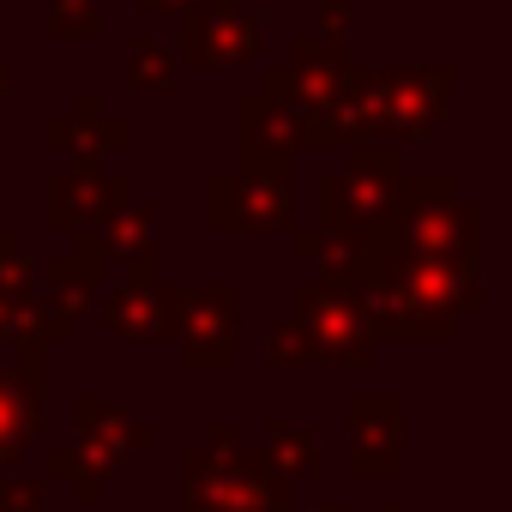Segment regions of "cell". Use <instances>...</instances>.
<instances>
[{
    "instance_id": "10",
    "label": "cell",
    "mask_w": 512,
    "mask_h": 512,
    "mask_svg": "<svg viewBox=\"0 0 512 512\" xmlns=\"http://www.w3.org/2000/svg\"><path fill=\"white\" fill-rule=\"evenodd\" d=\"M380 512H398V506H392V500H386V506H380Z\"/></svg>"
},
{
    "instance_id": "6",
    "label": "cell",
    "mask_w": 512,
    "mask_h": 512,
    "mask_svg": "<svg viewBox=\"0 0 512 512\" xmlns=\"http://www.w3.org/2000/svg\"><path fill=\"white\" fill-rule=\"evenodd\" d=\"M109 332H127V338H145V332H157V314H169V302L145 284V272L139 278H127L115 296H109Z\"/></svg>"
},
{
    "instance_id": "4",
    "label": "cell",
    "mask_w": 512,
    "mask_h": 512,
    "mask_svg": "<svg viewBox=\"0 0 512 512\" xmlns=\"http://www.w3.org/2000/svg\"><path fill=\"white\" fill-rule=\"evenodd\" d=\"M181 356L187 368H229L235 362V290H193L181 302Z\"/></svg>"
},
{
    "instance_id": "5",
    "label": "cell",
    "mask_w": 512,
    "mask_h": 512,
    "mask_svg": "<svg viewBox=\"0 0 512 512\" xmlns=\"http://www.w3.org/2000/svg\"><path fill=\"white\" fill-rule=\"evenodd\" d=\"M350 470L356 476H398V404L392 398L350 404Z\"/></svg>"
},
{
    "instance_id": "3",
    "label": "cell",
    "mask_w": 512,
    "mask_h": 512,
    "mask_svg": "<svg viewBox=\"0 0 512 512\" xmlns=\"http://www.w3.org/2000/svg\"><path fill=\"white\" fill-rule=\"evenodd\" d=\"M314 350V362H344V368H362L374 362V320L368 308L350 296V290H296V314H290Z\"/></svg>"
},
{
    "instance_id": "9",
    "label": "cell",
    "mask_w": 512,
    "mask_h": 512,
    "mask_svg": "<svg viewBox=\"0 0 512 512\" xmlns=\"http://www.w3.org/2000/svg\"><path fill=\"white\" fill-rule=\"evenodd\" d=\"M0 512H43V488L37 482H0Z\"/></svg>"
},
{
    "instance_id": "8",
    "label": "cell",
    "mask_w": 512,
    "mask_h": 512,
    "mask_svg": "<svg viewBox=\"0 0 512 512\" xmlns=\"http://www.w3.org/2000/svg\"><path fill=\"white\" fill-rule=\"evenodd\" d=\"M266 458L278 482H314L320 476V440L308 428H266Z\"/></svg>"
},
{
    "instance_id": "7",
    "label": "cell",
    "mask_w": 512,
    "mask_h": 512,
    "mask_svg": "<svg viewBox=\"0 0 512 512\" xmlns=\"http://www.w3.org/2000/svg\"><path fill=\"white\" fill-rule=\"evenodd\" d=\"M37 422H43L37 392H25L19 380H0V464H13L25 452V440L37 434Z\"/></svg>"
},
{
    "instance_id": "2",
    "label": "cell",
    "mask_w": 512,
    "mask_h": 512,
    "mask_svg": "<svg viewBox=\"0 0 512 512\" xmlns=\"http://www.w3.org/2000/svg\"><path fill=\"white\" fill-rule=\"evenodd\" d=\"M229 440L235 428H211V452L187 458V512H290L284 482Z\"/></svg>"
},
{
    "instance_id": "1",
    "label": "cell",
    "mask_w": 512,
    "mask_h": 512,
    "mask_svg": "<svg viewBox=\"0 0 512 512\" xmlns=\"http://www.w3.org/2000/svg\"><path fill=\"white\" fill-rule=\"evenodd\" d=\"M464 308H476V284L464 266L410 260V266H392L374 290V314L386 332H452V320Z\"/></svg>"
}]
</instances>
